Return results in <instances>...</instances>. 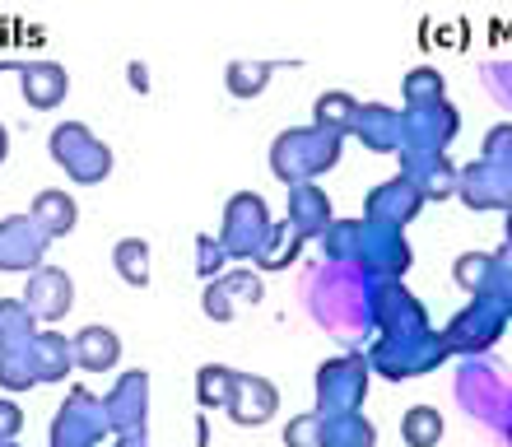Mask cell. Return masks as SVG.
Instances as JSON below:
<instances>
[{
	"label": "cell",
	"mask_w": 512,
	"mask_h": 447,
	"mask_svg": "<svg viewBox=\"0 0 512 447\" xmlns=\"http://www.w3.org/2000/svg\"><path fill=\"white\" fill-rule=\"evenodd\" d=\"M112 261H117L122 280H131V285H149V266H145L149 252H145V243H117Z\"/></svg>",
	"instance_id": "obj_1"
},
{
	"label": "cell",
	"mask_w": 512,
	"mask_h": 447,
	"mask_svg": "<svg viewBox=\"0 0 512 447\" xmlns=\"http://www.w3.org/2000/svg\"><path fill=\"white\" fill-rule=\"evenodd\" d=\"M401 434H405V443H433V438H438V410H429V406L410 410Z\"/></svg>",
	"instance_id": "obj_2"
},
{
	"label": "cell",
	"mask_w": 512,
	"mask_h": 447,
	"mask_svg": "<svg viewBox=\"0 0 512 447\" xmlns=\"http://www.w3.org/2000/svg\"><path fill=\"white\" fill-rule=\"evenodd\" d=\"M131 84H135V89H149V80H145V66H131Z\"/></svg>",
	"instance_id": "obj_3"
}]
</instances>
